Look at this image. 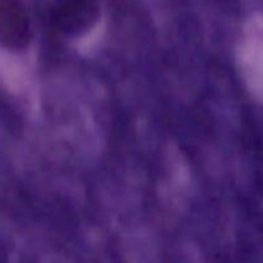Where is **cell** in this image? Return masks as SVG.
<instances>
[{"label": "cell", "instance_id": "cell-1", "mask_svg": "<svg viewBox=\"0 0 263 263\" xmlns=\"http://www.w3.org/2000/svg\"><path fill=\"white\" fill-rule=\"evenodd\" d=\"M31 40V22L23 0H0V46L25 49Z\"/></svg>", "mask_w": 263, "mask_h": 263}, {"label": "cell", "instance_id": "cell-2", "mask_svg": "<svg viewBox=\"0 0 263 263\" xmlns=\"http://www.w3.org/2000/svg\"><path fill=\"white\" fill-rule=\"evenodd\" d=\"M95 14L97 0H59V22L69 30H82L92 21Z\"/></svg>", "mask_w": 263, "mask_h": 263}, {"label": "cell", "instance_id": "cell-3", "mask_svg": "<svg viewBox=\"0 0 263 263\" xmlns=\"http://www.w3.org/2000/svg\"><path fill=\"white\" fill-rule=\"evenodd\" d=\"M244 64L252 87L263 99V32L257 33L249 41L244 55Z\"/></svg>", "mask_w": 263, "mask_h": 263}]
</instances>
